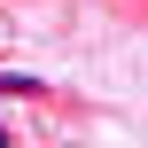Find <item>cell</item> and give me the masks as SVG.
<instances>
[{
  "label": "cell",
  "mask_w": 148,
  "mask_h": 148,
  "mask_svg": "<svg viewBox=\"0 0 148 148\" xmlns=\"http://www.w3.org/2000/svg\"><path fill=\"white\" fill-rule=\"evenodd\" d=\"M0 94H23V101H39V78H16V70H0Z\"/></svg>",
  "instance_id": "1"
}]
</instances>
